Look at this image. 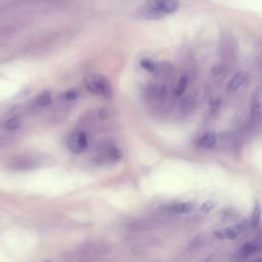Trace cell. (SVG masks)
I'll return each mask as SVG.
<instances>
[{"label":"cell","mask_w":262,"mask_h":262,"mask_svg":"<svg viewBox=\"0 0 262 262\" xmlns=\"http://www.w3.org/2000/svg\"><path fill=\"white\" fill-rule=\"evenodd\" d=\"M179 7V0H146L138 13L142 18L161 19L175 13Z\"/></svg>","instance_id":"6da1fadb"},{"label":"cell","mask_w":262,"mask_h":262,"mask_svg":"<svg viewBox=\"0 0 262 262\" xmlns=\"http://www.w3.org/2000/svg\"><path fill=\"white\" fill-rule=\"evenodd\" d=\"M123 157L122 149L111 140L101 141L95 148L93 161L98 165H112L118 163Z\"/></svg>","instance_id":"7a4b0ae2"},{"label":"cell","mask_w":262,"mask_h":262,"mask_svg":"<svg viewBox=\"0 0 262 262\" xmlns=\"http://www.w3.org/2000/svg\"><path fill=\"white\" fill-rule=\"evenodd\" d=\"M84 85L90 93L95 95L111 97L113 94V86L110 80L101 74H90L86 76Z\"/></svg>","instance_id":"3957f363"},{"label":"cell","mask_w":262,"mask_h":262,"mask_svg":"<svg viewBox=\"0 0 262 262\" xmlns=\"http://www.w3.org/2000/svg\"><path fill=\"white\" fill-rule=\"evenodd\" d=\"M67 147L74 154H82L89 146V137L85 131L76 130L67 136Z\"/></svg>","instance_id":"277c9868"},{"label":"cell","mask_w":262,"mask_h":262,"mask_svg":"<svg viewBox=\"0 0 262 262\" xmlns=\"http://www.w3.org/2000/svg\"><path fill=\"white\" fill-rule=\"evenodd\" d=\"M247 228L248 223L246 221H239L237 223L216 230L214 234L217 238L222 241H234L242 236L246 232Z\"/></svg>","instance_id":"5b68a950"},{"label":"cell","mask_w":262,"mask_h":262,"mask_svg":"<svg viewBox=\"0 0 262 262\" xmlns=\"http://www.w3.org/2000/svg\"><path fill=\"white\" fill-rule=\"evenodd\" d=\"M144 96L148 102L161 103L167 97V88L160 83H151L146 86L144 90Z\"/></svg>","instance_id":"8992f818"},{"label":"cell","mask_w":262,"mask_h":262,"mask_svg":"<svg viewBox=\"0 0 262 262\" xmlns=\"http://www.w3.org/2000/svg\"><path fill=\"white\" fill-rule=\"evenodd\" d=\"M261 251H262V233L244 243L239 248V254L243 257H250L260 253Z\"/></svg>","instance_id":"52a82bcc"},{"label":"cell","mask_w":262,"mask_h":262,"mask_svg":"<svg viewBox=\"0 0 262 262\" xmlns=\"http://www.w3.org/2000/svg\"><path fill=\"white\" fill-rule=\"evenodd\" d=\"M251 100V111L250 118L254 125H259L262 123V97L258 93H253Z\"/></svg>","instance_id":"ba28073f"},{"label":"cell","mask_w":262,"mask_h":262,"mask_svg":"<svg viewBox=\"0 0 262 262\" xmlns=\"http://www.w3.org/2000/svg\"><path fill=\"white\" fill-rule=\"evenodd\" d=\"M218 141V137L216 135V133L211 132V131H207L203 134H201L196 140L195 143L198 146L202 147V148H206V149H211L213 148Z\"/></svg>","instance_id":"9c48e42d"},{"label":"cell","mask_w":262,"mask_h":262,"mask_svg":"<svg viewBox=\"0 0 262 262\" xmlns=\"http://www.w3.org/2000/svg\"><path fill=\"white\" fill-rule=\"evenodd\" d=\"M246 80H247V74L245 72L243 71L236 72L227 83L226 90L228 92H235L241 88V86L246 82Z\"/></svg>","instance_id":"30bf717a"},{"label":"cell","mask_w":262,"mask_h":262,"mask_svg":"<svg viewBox=\"0 0 262 262\" xmlns=\"http://www.w3.org/2000/svg\"><path fill=\"white\" fill-rule=\"evenodd\" d=\"M195 107H196V99L192 95L185 96L184 98H182V100L179 103L180 112L182 114H185V115L193 113Z\"/></svg>","instance_id":"8fae6325"},{"label":"cell","mask_w":262,"mask_h":262,"mask_svg":"<svg viewBox=\"0 0 262 262\" xmlns=\"http://www.w3.org/2000/svg\"><path fill=\"white\" fill-rule=\"evenodd\" d=\"M170 212L176 214H188L193 210V204L190 202H179L169 207Z\"/></svg>","instance_id":"7c38bea8"},{"label":"cell","mask_w":262,"mask_h":262,"mask_svg":"<svg viewBox=\"0 0 262 262\" xmlns=\"http://www.w3.org/2000/svg\"><path fill=\"white\" fill-rule=\"evenodd\" d=\"M187 86H188V76H187L186 74L181 75V76L179 77V79H178L176 85H175L174 94H175L176 96H181V95L185 92Z\"/></svg>","instance_id":"4fadbf2b"},{"label":"cell","mask_w":262,"mask_h":262,"mask_svg":"<svg viewBox=\"0 0 262 262\" xmlns=\"http://www.w3.org/2000/svg\"><path fill=\"white\" fill-rule=\"evenodd\" d=\"M140 67L142 69H144L145 71L150 72V73H158V72H160L159 64L154 59H151L149 57L142 58L140 60Z\"/></svg>","instance_id":"5bb4252c"},{"label":"cell","mask_w":262,"mask_h":262,"mask_svg":"<svg viewBox=\"0 0 262 262\" xmlns=\"http://www.w3.org/2000/svg\"><path fill=\"white\" fill-rule=\"evenodd\" d=\"M52 100V96H51V93L49 91H42L35 99V104L37 106H40V107H44V106H47L48 104H50Z\"/></svg>","instance_id":"9a60e30c"},{"label":"cell","mask_w":262,"mask_h":262,"mask_svg":"<svg viewBox=\"0 0 262 262\" xmlns=\"http://www.w3.org/2000/svg\"><path fill=\"white\" fill-rule=\"evenodd\" d=\"M20 125H21V120H20V118L14 116V117L8 118V119L5 121V123H4V128L7 129V130L12 131V130H15V129L19 128Z\"/></svg>","instance_id":"2e32d148"},{"label":"cell","mask_w":262,"mask_h":262,"mask_svg":"<svg viewBox=\"0 0 262 262\" xmlns=\"http://www.w3.org/2000/svg\"><path fill=\"white\" fill-rule=\"evenodd\" d=\"M64 96H66V98L69 99V100H74V99H76V98L79 96V94H78V92H76L75 90H71V91L66 92V93H64Z\"/></svg>","instance_id":"e0dca14e"},{"label":"cell","mask_w":262,"mask_h":262,"mask_svg":"<svg viewBox=\"0 0 262 262\" xmlns=\"http://www.w3.org/2000/svg\"><path fill=\"white\" fill-rule=\"evenodd\" d=\"M251 262H262V258H258V259H255V260H253V261H251Z\"/></svg>","instance_id":"ac0fdd59"}]
</instances>
